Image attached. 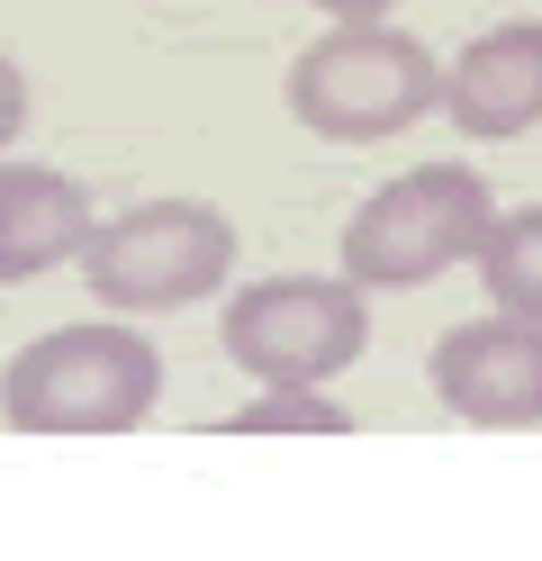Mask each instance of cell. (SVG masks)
<instances>
[{
	"label": "cell",
	"instance_id": "11",
	"mask_svg": "<svg viewBox=\"0 0 542 561\" xmlns=\"http://www.w3.org/2000/svg\"><path fill=\"white\" fill-rule=\"evenodd\" d=\"M19 127H27V73L0 55V154H10V136H19Z\"/></svg>",
	"mask_w": 542,
	"mask_h": 561
},
{
	"label": "cell",
	"instance_id": "5",
	"mask_svg": "<svg viewBox=\"0 0 542 561\" xmlns=\"http://www.w3.org/2000/svg\"><path fill=\"white\" fill-rule=\"evenodd\" d=\"M227 363L244 380H335L361 363L371 344V308H361V280L353 272H272V280H244L227 299Z\"/></svg>",
	"mask_w": 542,
	"mask_h": 561
},
{
	"label": "cell",
	"instance_id": "4",
	"mask_svg": "<svg viewBox=\"0 0 542 561\" xmlns=\"http://www.w3.org/2000/svg\"><path fill=\"white\" fill-rule=\"evenodd\" d=\"M235 272V218L208 199H145L100 218L82 244V290L118 318H163V308H191L208 290H227Z\"/></svg>",
	"mask_w": 542,
	"mask_h": 561
},
{
	"label": "cell",
	"instance_id": "7",
	"mask_svg": "<svg viewBox=\"0 0 542 561\" xmlns=\"http://www.w3.org/2000/svg\"><path fill=\"white\" fill-rule=\"evenodd\" d=\"M443 118L480 146L542 127V19H506L443 64Z\"/></svg>",
	"mask_w": 542,
	"mask_h": 561
},
{
	"label": "cell",
	"instance_id": "1",
	"mask_svg": "<svg viewBox=\"0 0 542 561\" xmlns=\"http://www.w3.org/2000/svg\"><path fill=\"white\" fill-rule=\"evenodd\" d=\"M163 399V354L118 308L55 327L0 371V426L10 435H136Z\"/></svg>",
	"mask_w": 542,
	"mask_h": 561
},
{
	"label": "cell",
	"instance_id": "12",
	"mask_svg": "<svg viewBox=\"0 0 542 561\" xmlns=\"http://www.w3.org/2000/svg\"><path fill=\"white\" fill-rule=\"evenodd\" d=\"M308 10H325V19H389L397 0H308Z\"/></svg>",
	"mask_w": 542,
	"mask_h": 561
},
{
	"label": "cell",
	"instance_id": "6",
	"mask_svg": "<svg viewBox=\"0 0 542 561\" xmlns=\"http://www.w3.org/2000/svg\"><path fill=\"white\" fill-rule=\"evenodd\" d=\"M425 380L461 426H542V318H516V308L461 318L434 344Z\"/></svg>",
	"mask_w": 542,
	"mask_h": 561
},
{
	"label": "cell",
	"instance_id": "3",
	"mask_svg": "<svg viewBox=\"0 0 542 561\" xmlns=\"http://www.w3.org/2000/svg\"><path fill=\"white\" fill-rule=\"evenodd\" d=\"M488 218L497 191L470 163H407L344 218V272L361 290H425V280L480 263Z\"/></svg>",
	"mask_w": 542,
	"mask_h": 561
},
{
	"label": "cell",
	"instance_id": "9",
	"mask_svg": "<svg viewBox=\"0 0 542 561\" xmlns=\"http://www.w3.org/2000/svg\"><path fill=\"white\" fill-rule=\"evenodd\" d=\"M480 280H488L497 308L542 318V208H506V218H488V236H480Z\"/></svg>",
	"mask_w": 542,
	"mask_h": 561
},
{
	"label": "cell",
	"instance_id": "2",
	"mask_svg": "<svg viewBox=\"0 0 542 561\" xmlns=\"http://www.w3.org/2000/svg\"><path fill=\"white\" fill-rule=\"evenodd\" d=\"M425 110H443V55L389 19H335L289 55V118L325 146H380Z\"/></svg>",
	"mask_w": 542,
	"mask_h": 561
},
{
	"label": "cell",
	"instance_id": "10",
	"mask_svg": "<svg viewBox=\"0 0 542 561\" xmlns=\"http://www.w3.org/2000/svg\"><path fill=\"white\" fill-rule=\"evenodd\" d=\"M217 435H353V416L316 380H253V399L217 416Z\"/></svg>",
	"mask_w": 542,
	"mask_h": 561
},
{
	"label": "cell",
	"instance_id": "8",
	"mask_svg": "<svg viewBox=\"0 0 542 561\" xmlns=\"http://www.w3.org/2000/svg\"><path fill=\"white\" fill-rule=\"evenodd\" d=\"M100 227L91 191L55 163H0V280H36L55 263H82Z\"/></svg>",
	"mask_w": 542,
	"mask_h": 561
}]
</instances>
